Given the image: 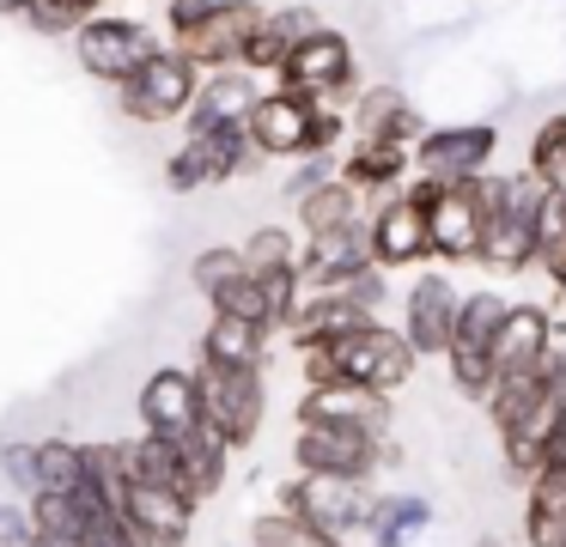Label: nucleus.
<instances>
[{
  "mask_svg": "<svg viewBox=\"0 0 566 547\" xmlns=\"http://www.w3.org/2000/svg\"><path fill=\"white\" fill-rule=\"evenodd\" d=\"M298 359H305V383H335L342 377V383L378 389V396H390L415 377V347L384 323H359L329 347H305Z\"/></svg>",
  "mask_w": 566,
  "mask_h": 547,
  "instance_id": "obj_1",
  "label": "nucleus"
},
{
  "mask_svg": "<svg viewBox=\"0 0 566 547\" xmlns=\"http://www.w3.org/2000/svg\"><path fill=\"white\" fill-rule=\"evenodd\" d=\"M196 408L201 425L220 438L226 450L256 444L262 432V408H269V389H262V371H238V365H208L196 359Z\"/></svg>",
  "mask_w": 566,
  "mask_h": 547,
  "instance_id": "obj_2",
  "label": "nucleus"
},
{
  "mask_svg": "<svg viewBox=\"0 0 566 547\" xmlns=\"http://www.w3.org/2000/svg\"><path fill=\"white\" fill-rule=\"evenodd\" d=\"M298 474H329V481H371L390 462V444L354 425H329V420H298L293 438Z\"/></svg>",
  "mask_w": 566,
  "mask_h": 547,
  "instance_id": "obj_3",
  "label": "nucleus"
},
{
  "mask_svg": "<svg viewBox=\"0 0 566 547\" xmlns=\"http://www.w3.org/2000/svg\"><path fill=\"white\" fill-rule=\"evenodd\" d=\"M256 24H262L256 0H220V7L201 12L196 24L171 31V43H165V49H177V55H184L189 67H201V73L238 67V61H244V49H250V36H256Z\"/></svg>",
  "mask_w": 566,
  "mask_h": 547,
  "instance_id": "obj_4",
  "label": "nucleus"
},
{
  "mask_svg": "<svg viewBox=\"0 0 566 547\" xmlns=\"http://www.w3.org/2000/svg\"><path fill=\"white\" fill-rule=\"evenodd\" d=\"M274 80H281V92L305 97V104H329V97H342L347 85H354V43H347L342 31H329V24H317V31L274 67Z\"/></svg>",
  "mask_w": 566,
  "mask_h": 547,
  "instance_id": "obj_5",
  "label": "nucleus"
},
{
  "mask_svg": "<svg viewBox=\"0 0 566 547\" xmlns=\"http://www.w3.org/2000/svg\"><path fill=\"white\" fill-rule=\"evenodd\" d=\"M281 511L305 517L311 529L347 541L354 529H366L371 517V481H329V474H298L293 486H281Z\"/></svg>",
  "mask_w": 566,
  "mask_h": 547,
  "instance_id": "obj_6",
  "label": "nucleus"
},
{
  "mask_svg": "<svg viewBox=\"0 0 566 547\" xmlns=\"http://www.w3.org/2000/svg\"><path fill=\"white\" fill-rule=\"evenodd\" d=\"M159 49H165L159 31H147V24H135V19H104V12L74 31L80 67H86L92 80H111V85H123L135 67H147Z\"/></svg>",
  "mask_w": 566,
  "mask_h": 547,
  "instance_id": "obj_7",
  "label": "nucleus"
},
{
  "mask_svg": "<svg viewBox=\"0 0 566 547\" xmlns=\"http://www.w3.org/2000/svg\"><path fill=\"white\" fill-rule=\"evenodd\" d=\"M196 85H201V67H189L177 49H159L147 67H135L116 85V97H123V116L135 122H177L196 97Z\"/></svg>",
  "mask_w": 566,
  "mask_h": 547,
  "instance_id": "obj_8",
  "label": "nucleus"
},
{
  "mask_svg": "<svg viewBox=\"0 0 566 547\" xmlns=\"http://www.w3.org/2000/svg\"><path fill=\"white\" fill-rule=\"evenodd\" d=\"M493 152H500V134L488 122H451V128H427L415 146H408V165L420 177L439 182H469L481 170H493Z\"/></svg>",
  "mask_w": 566,
  "mask_h": 547,
  "instance_id": "obj_9",
  "label": "nucleus"
},
{
  "mask_svg": "<svg viewBox=\"0 0 566 547\" xmlns=\"http://www.w3.org/2000/svg\"><path fill=\"white\" fill-rule=\"evenodd\" d=\"M244 170H256V152H250L244 128H226V134H189V140L177 146L171 158H165V182H171L177 194H189V189H213V182L244 177Z\"/></svg>",
  "mask_w": 566,
  "mask_h": 547,
  "instance_id": "obj_10",
  "label": "nucleus"
},
{
  "mask_svg": "<svg viewBox=\"0 0 566 547\" xmlns=\"http://www.w3.org/2000/svg\"><path fill=\"white\" fill-rule=\"evenodd\" d=\"M457 298H463V292H457L444 274H420L415 286H408V298H402V328H396V335L415 347V359H439V353L451 347Z\"/></svg>",
  "mask_w": 566,
  "mask_h": 547,
  "instance_id": "obj_11",
  "label": "nucleus"
},
{
  "mask_svg": "<svg viewBox=\"0 0 566 547\" xmlns=\"http://www.w3.org/2000/svg\"><path fill=\"white\" fill-rule=\"evenodd\" d=\"M548 347H554V316L542 304H505L500 328L488 340V365L493 377H530Z\"/></svg>",
  "mask_w": 566,
  "mask_h": 547,
  "instance_id": "obj_12",
  "label": "nucleus"
},
{
  "mask_svg": "<svg viewBox=\"0 0 566 547\" xmlns=\"http://www.w3.org/2000/svg\"><path fill=\"white\" fill-rule=\"evenodd\" d=\"M123 523H128V535H135L140 547H184L189 529H196V505H189L184 493H171V486H140V481H128V493H123Z\"/></svg>",
  "mask_w": 566,
  "mask_h": 547,
  "instance_id": "obj_13",
  "label": "nucleus"
},
{
  "mask_svg": "<svg viewBox=\"0 0 566 547\" xmlns=\"http://www.w3.org/2000/svg\"><path fill=\"white\" fill-rule=\"evenodd\" d=\"M305 128H311V104L293 92H256L244 116V140L256 158H305Z\"/></svg>",
  "mask_w": 566,
  "mask_h": 547,
  "instance_id": "obj_14",
  "label": "nucleus"
},
{
  "mask_svg": "<svg viewBox=\"0 0 566 547\" xmlns=\"http://www.w3.org/2000/svg\"><path fill=\"white\" fill-rule=\"evenodd\" d=\"M298 286L311 292H342L354 274H366L371 267V250H366V225H335V231H317V238L305 243V255H298Z\"/></svg>",
  "mask_w": 566,
  "mask_h": 547,
  "instance_id": "obj_15",
  "label": "nucleus"
},
{
  "mask_svg": "<svg viewBox=\"0 0 566 547\" xmlns=\"http://www.w3.org/2000/svg\"><path fill=\"white\" fill-rule=\"evenodd\" d=\"M481 238H488V213L469 194V182H451L439 207L427 213V255L439 262H481Z\"/></svg>",
  "mask_w": 566,
  "mask_h": 547,
  "instance_id": "obj_16",
  "label": "nucleus"
},
{
  "mask_svg": "<svg viewBox=\"0 0 566 547\" xmlns=\"http://www.w3.org/2000/svg\"><path fill=\"white\" fill-rule=\"evenodd\" d=\"M298 420H329V425H354V432L371 438H390V396L378 389H359V383H305L298 396Z\"/></svg>",
  "mask_w": 566,
  "mask_h": 547,
  "instance_id": "obj_17",
  "label": "nucleus"
},
{
  "mask_svg": "<svg viewBox=\"0 0 566 547\" xmlns=\"http://www.w3.org/2000/svg\"><path fill=\"white\" fill-rule=\"evenodd\" d=\"M140 432L153 438H189L201 425V408H196V377L184 365H159V371L140 383Z\"/></svg>",
  "mask_w": 566,
  "mask_h": 547,
  "instance_id": "obj_18",
  "label": "nucleus"
},
{
  "mask_svg": "<svg viewBox=\"0 0 566 547\" xmlns=\"http://www.w3.org/2000/svg\"><path fill=\"white\" fill-rule=\"evenodd\" d=\"M250 104H256V73H244V67H213L208 80L196 85L184 122H189V134H226V128H244Z\"/></svg>",
  "mask_w": 566,
  "mask_h": 547,
  "instance_id": "obj_19",
  "label": "nucleus"
},
{
  "mask_svg": "<svg viewBox=\"0 0 566 547\" xmlns=\"http://www.w3.org/2000/svg\"><path fill=\"white\" fill-rule=\"evenodd\" d=\"M366 250H371V267L427 262V213L408 207L402 194H390V201L366 219Z\"/></svg>",
  "mask_w": 566,
  "mask_h": 547,
  "instance_id": "obj_20",
  "label": "nucleus"
},
{
  "mask_svg": "<svg viewBox=\"0 0 566 547\" xmlns=\"http://www.w3.org/2000/svg\"><path fill=\"white\" fill-rule=\"evenodd\" d=\"M420 116L396 85H371V92L354 97V140H396V146H415L420 140Z\"/></svg>",
  "mask_w": 566,
  "mask_h": 547,
  "instance_id": "obj_21",
  "label": "nucleus"
},
{
  "mask_svg": "<svg viewBox=\"0 0 566 547\" xmlns=\"http://www.w3.org/2000/svg\"><path fill=\"white\" fill-rule=\"evenodd\" d=\"M524 535H530V547H566V456L542 462V469L530 474Z\"/></svg>",
  "mask_w": 566,
  "mask_h": 547,
  "instance_id": "obj_22",
  "label": "nucleus"
},
{
  "mask_svg": "<svg viewBox=\"0 0 566 547\" xmlns=\"http://www.w3.org/2000/svg\"><path fill=\"white\" fill-rule=\"evenodd\" d=\"M317 12L311 7H281V12H262V24H256V36H250V49H244V61L238 67L244 73H274L286 55H293L298 43H305L311 31H317Z\"/></svg>",
  "mask_w": 566,
  "mask_h": 547,
  "instance_id": "obj_23",
  "label": "nucleus"
},
{
  "mask_svg": "<svg viewBox=\"0 0 566 547\" xmlns=\"http://www.w3.org/2000/svg\"><path fill=\"white\" fill-rule=\"evenodd\" d=\"M408 146H396V140H354L347 146V158L335 165V177L347 182L354 194H384V189H402V177H408Z\"/></svg>",
  "mask_w": 566,
  "mask_h": 547,
  "instance_id": "obj_24",
  "label": "nucleus"
},
{
  "mask_svg": "<svg viewBox=\"0 0 566 547\" xmlns=\"http://www.w3.org/2000/svg\"><path fill=\"white\" fill-rule=\"evenodd\" d=\"M371 323L366 311H354V304L342 298V292H311V298H298V311L286 316V328H293V347H329V340H342L347 328Z\"/></svg>",
  "mask_w": 566,
  "mask_h": 547,
  "instance_id": "obj_25",
  "label": "nucleus"
},
{
  "mask_svg": "<svg viewBox=\"0 0 566 547\" xmlns=\"http://www.w3.org/2000/svg\"><path fill=\"white\" fill-rule=\"evenodd\" d=\"M262 347H269V328L244 323V316H208L201 328V359L208 365H238V371H262Z\"/></svg>",
  "mask_w": 566,
  "mask_h": 547,
  "instance_id": "obj_26",
  "label": "nucleus"
},
{
  "mask_svg": "<svg viewBox=\"0 0 566 547\" xmlns=\"http://www.w3.org/2000/svg\"><path fill=\"white\" fill-rule=\"evenodd\" d=\"M427 529H432V505H427L420 493H390V498H371L366 535H371L378 547H415Z\"/></svg>",
  "mask_w": 566,
  "mask_h": 547,
  "instance_id": "obj_27",
  "label": "nucleus"
},
{
  "mask_svg": "<svg viewBox=\"0 0 566 547\" xmlns=\"http://www.w3.org/2000/svg\"><path fill=\"white\" fill-rule=\"evenodd\" d=\"M184 444V498L189 505H208L213 493L226 486V469H232V450L220 444V438L208 432V425H196L189 438H177Z\"/></svg>",
  "mask_w": 566,
  "mask_h": 547,
  "instance_id": "obj_28",
  "label": "nucleus"
},
{
  "mask_svg": "<svg viewBox=\"0 0 566 547\" xmlns=\"http://www.w3.org/2000/svg\"><path fill=\"white\" fill-rule=\"evenodd\" d=\"M123 469H128V481H140V486H171V493H184V444H177V438H153V432L128 438Z\"/></svg>",
  "mask_w": 566,
  "mask_h": 547,
  "instance_id": "obj_29",
  "label": "nucleus"
},
{
  "mask_svg": "<svg viewBox=\"0 0 566 547\" xmlns=\"http://www.w3.org/2000/svg\"><path fill=\"white\" fill-rule=\"evenodd\" d=\"M359 219V194L347 189L342 177L317 182V189L298 194V225H305V238H317V231H335V225H354Z\"/></svg>",
  "mask_w": 566,
  "mask_h": 547,
  "instance_id": "obj_30",
  "label": "nucleus"
},
{
  "mask_svg": "<svg viewBox=\"0 0 566 547\" xmlns=\"http://www.w3.org/2000/svg\"><path fill=\"white\" fill-rule=\"evenodd\" d=\"M500 316H505L500 292H463V298H457V323H451V347H481L488 353Z\"/></svg>",
  "mask_w": 566,
  "mask_h": 547,
  "instance_id": "obj_31",
  "label": "nucleus"
},
{
  "mask_svg": "<svg viewBox=\"0 0 566 547\" xmlns=\"http://www.w3.org/2000/svg\"><path fill=\"white\" fill-rule=\"evenodd\" d=\"M250 547H347V541L311 529L305 517H293V511H262V517L250 523Z\"/></svg>",
  "mask_w": 566,
  "mask_h": 547,
  "instance_id": "obj_32",
  "label": "nucleus"
},
{
  "mask_svg": "<svg viewBox=\"0 0 566 547\" xmlns=\"http://www.w3.org/2000/svg\"><path fill=\"white\" fill-rule=\"evenodd\" d=\"M25 517H31V535H62V541H86V517H80V505H74L67 493H31Z\"/></svg>",
  "mask_w": 566,
  "mask_h": 547,
  "instance_id": "obj_33",
  "label": "nucleus"
},
{
  "mask_svg": "<svg viewBox=\"0 0 566 547\" xmlns=\"http://www.w3.org/2000/svg\"><path fill=\"white\" fill-rule=\"evenodd\" d=\"M530 177L542 189H566V116H548L530 140Z\"/></svg>",
  "mask_w": 566,
  "mask_h": 547,
  "instance_id": "obj_34",
  "label": "nucleus"
},
{
  "mask_svg": "<svg viewBox=\"0 0 566 547\" xmlns=\"http://www.w3.org/2000/svg\"><path fill=\"white\" fill-rule=\"evenodd\" d=\"M80 481H86V469H80V444H67V438H43L38 444V493H74Z\"/></svg>",
  "mask_w": 566,
  "mask_h": 547,
  "instance_id": "obj_35",
  "label": "nucleus"
},
{
  "mask_svg": "<svg viewBox=\"0 0 566 547\" xmlns=\"http://www.w3.org/2000/svg\"><path fill=\"white\" fill-rule=\"evenodd\" d=\"M238 255H244V274H269V267H293L298 262V243L286 225H262L250 231L244 243H238Z\"/></svg>",
  "mask_w": 566,
  "mask_h": 547,
  "instance_id": "obj_36",
  "label": "nucleus"
},
{
  "mask_svg": "<svg viewBox=\"0 0 566 547\" xmlns=\"http://www.w3.org/2000/svg\"><path fill=\"white\" fill-rule=\"evenodd\" d=\"M208 304H213L220 316H244V323L274 328V323H269V304H262V292H256V280H250V274H238V280H226L220 292H208Z\"/></svg>",
  "mask_w": 566,
  "mask_h": 547,
  "instance_id": "obj_37",
  "label": "nucleus"
},
{
  "mask_svg": "<svg viewBox=\"0 0 566 547\" xmlns=\"http://www.w3.org/2000/svg\"><path fill=\"white\" fill-rule=\"evenodd\" d=\"M444 359H451V383L463 389V396L488 401V389H493V365H488V353H481V347H444Z\"/></svg>",
  "mask_w": 566,
  "mask_h": 547,
  "instance_id": "obj_38",
  "label": "nucleus"
},
{
  "mask_svg": "<svg viewBox=\"0 0 566 547\" xmlns=\"http://www.w3.org/2000/svg\"><path fill=\"white\" fill-rule=\"evenodd\" d=\"M25 19L38 24L43 36H67V31H80L86 19H98V12H92L86 0H31Z\"/></svg>",
  "mask_w": 566,
  "mask_h": 547,
  "instance_id": "obj_39",
  "label": "nucleus"
},
{
  "mask_svg": "<svg viewBox=\"0 0 566 547\" xmlns=\"http://www.w3.org/2000/svg\"><path fill=\"white\" fill-rule=\"evenodd\" d=\"M238 274H244V255L226 250V243H213V250L196 255V286H201V292H220L226 280H238Z\"/></svg>",
  "mask_w": 566,
  "mask_h": 547,
  "instance_id": "obj_40",
  "label": "nucleus"
},
{
  "mask_svg": "<svg viewBox=\"0 0 566 547\" xmlns=\"http://www.w3.org/2000/svg\"><path fill=\"white\" fill-rule=\"evenodd\" d=\"M0 469H7V481L19 486V493H38V444H7L0 450Z\"/></svg>",
  "mask_w": 566,
  "mask_h": 547,
  "instance_id": "obj_41",
  "label": "nucleus"
},
{
  "mask_svg": "<svg viewBox=\"0 0 566 547\" xmlns=\"http://www.w3.org/2000/svg\"><path fill=\"white\" fill-rule=\"evenodd\" d=\"M342 298L347 304H354V311H378V304H384V267H366V274H354V280H347V286H342Z\"/></svg>",
  "mask_w": 566,
  "mask_h": 547,
  "instance_id": "obj_42",
  "label": "nucleus"
},
{
  "mask_svg": "<svg viewBox=\"0 0 566 547\" xmlns=\"http://www.w3.org/2000/svg\"><path fill=\"white\" fill-rule=\"evenodd\" d=\"M38 535H31V517L25 505H0V547H31Z\"/></svg>",
  "mask_w": 566,
  "mask_h": 547,
  "instance_id": "obj_43",
  "label": "nucleus"
},
{
  "mask_svg": "<svg viewBox=\"0 0 566 547\" xmlns=\"http://www.w3.org/2000/svg\"><path fill=\"white\" fill-rule=\"evenodd\" d=\"M220 0H171V31H184V24H196L201 12H213Z\"/></svg>",
  "mask_w": 566,
  "mask_h": 547,
  "instance_id": "obj_44",
  "label": "nucleus"
},
{
  "mask_svg": "<svg viewBox=\"0 0 566 547\" xmlns=\"http://www.w3.org/2000/svg\"><path fill=\"white\" fill-rule=\"evenodd\" d=\"M0 12H19V19H25V12H31V0H0Z\"/></svg>",
  "mask_w": 566,
  "mask_h": 547,
  "instance_id": "obj_45",
  "label": "nucleus"
},
{
  "mask_svg": "<svg viewBox=\"0 0 566 547\" xmlns=\"http://www.w3.org/2000/svg\"><path fill=\"white\" fill-rule=\"evenodd\" d=\"M475 547H505V541H493V535H481V541Z\"/></svg>",
  "mask_w": 566,
  "mask_h": 547,
  "instance_id": "obj_46",
  "label": "nucleus"
}]
</instances>
